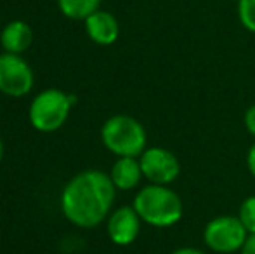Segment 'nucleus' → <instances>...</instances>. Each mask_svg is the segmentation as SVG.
<instances>
[{
  "mask_svg": "<svg viewBox=\"0 0 255 254\" xmlns=\"http://www.w3.org/2000/svg\"><path fill=\"white\" fill-rule=\"evenodd\" d=\"M135 213L142 223L154 228H170L184 216L182 199L170 187L165 185H146L134 197Z\"/></svg>",
  "mask_w": 255,
  "mask_h": 254,
  "instance_id": "2",
  "label": "nucleus"
},
{
  "mask_svg": "<svg viewBox=\"0 0 255 254\" xmlns=\"http://www.w3.org/2000/svg\"><path fill=\"white\" fill-rule=\"evenodd\" d=\"M247 167H249V173L255 178V143L249 148L247 153Z\"/></svg>",
  "mask_w": 255,
  "mask_h": 254,
  "instance_id": "16",
  "label": "nucleus"
},
{
  "mask_svg": "<svg viewBox=\"0 0 255 254\" xmlns=\"http://www.w3.org/2000/svg\"><path fill=\"white\" fill-rule=\"evenodd\" d=\"M117 188L110 174L85 169L75 174L61 192V213L78 228H96L111 214Z\"/></svg>",
  "mask_w": 255,
  "mask_h": 254,
  "instance_id": "1",
  "label": "nucleus"
},
{
  "mask_svg": "<svg viewBox=\"0 0 255 254\" xmlns=\"http://www.w3.org/2000/svg\"><path fill=\"white\" fill-rule=\"evenodd\" d=\"M108 174H110L115 188L124 192L137 188L141 180L144 178L139 157H117Z\"/></svg>",
  "mask_w": 255,
  "mask_h": 254,
  "instance_id": "11",
  "label": "nucleus"
},
{
  "mask_svg": "<svg viewBox=\"0 0 255 254\" xmlns=\"http://www.w3.org/2000/svg\"><path fill=\"white\" fill-rule=\"evenodd\" d=\"M238 218L243 223L245 230L249 232V235L255 234V195L247 197L242 202L238 211Z\"/></svg>",
  "mask_w": 255,
  "mask_h": 254,
  "instance_id": "13",
  "label": "nucleus"
},
{
  "mask_svg": "<svg viewBox=\"0 0 255 254\" xmlns=\"http://www.w3.org/2000/svg\"><path fill=\"white\" fill-rule=\"evenodd\" d=\"M142 176L151 185H165L170 187L181 174V162L174 152L161 146H151L139 157Z\"/></svg>",
  "mask_w": 255,
  "mask_h": 254,
  "instance_id": "7",
  "label": "nucleus"
},
{
  "mask_svg": "<svg viewBox=\"0 0 255 254\" xmlns=\"http://www.w3.org/2000/svg\"><path fill=\"white\" fill-rule=\"evenodd\" d=\"M245 127L249 131V134L255 138V105H252L245 112Z\"/></svg>",
  "mask_w": 255,
  "mask_h": 254,
  "instance_id": "15",
  "label": "nucleus"
},
{
  "mask_svg": "<svg viewBox=\"0 0 255 254\" xmlns=\"http://www.w3.org/2000/svg\"><path fill=\"white\" fill-rule=\"evenodd\" d=\"M170 254H207V253L200 251V249H196V248H179V249H175V251H172Z\"/></svg>",
  "mask_w": 255,
  "mask_h": 254,
  "instance_id": "18",
  "label": "nucleus"
},
{
  "mask_svg": "<svg viewBox=\"0 0 255 254\" xmlns=\"http://www.w3.org/2000/svg\"><path fill=\"white\" fill-rule=\"evenodd\" d=\"M240 23L250 33H255V0H238Z\"/></svg>",
  "mask_w": 255,
  "mask_h": 254,
  "instance_id": "14",
  "label": "nucleus"
},
{
  "mask_svg": "<svg viewBox=\"0 0 255 254\" xmlns=\"http://www.w3.org/2000/svg\"><path fill=\"white\" fill-rule=\"evenodd\" d=\"M249 239L238 216H217L205 225L203 242L210 251L217 254H233L242 251Z\"/></svg>",
  "mask_w": 255,
  "mask_h": 254,
  "instance_id": "5",
  "label": "nucleus"
},
{
  "mask_svg": "<svg viewBox=\"0 0 255 254\" xmlns=\"http://www.w3.org/2000/svg\"><path fill=\"white\" fill-rule=\"evenodd\" d=\"M242 254H255V234L254 235H249V239H247L245 246L242 248Z\"/></svg>",
  "mask_w": 255,
  "mask_h": 254,
  "instance_id": "17",
  "label": "nucleus"
},
{
  "mask_svg": "<svg viewBox=\"0 0 255 254\" xmlns=\"http://www.w3.org/2000/svg\"><path fill=\"white\" fill-rule=\"evenodd\" d=\"M35 85V75L26 59L19 54H0V92L9 98H23Z\"/></svg>",
  "mask_w": 255,
  "mask_h": 254,
  "instance_id": "6",
  "label": "nucleus"
},
{
  "mask_svg": "<svg viewBox=\"0 0 255 254\" xmlns=\"http://www.w3.org/2000/svg\"><path fill=\"white\" fill-rule=\"evenodd\" d=\"M2 159H3V141L0 138V162H2Z\"/></svg>",
  "mask_w": 255,
  "mask_h": 254,
  "instance_id": "19",
  "label": "nucleus"
},
{
  "mask_svg": "<svg viewBox=\"0 0 255 254\" xmlns=\"http://www.w3.org/2000/svg\"><path fill=\"white\" fill-rule=\"evenodd\" d=\"M87 37L98 45H111L120 37V24L118 19L108 10H96L92 16L84 21Z\"/></svg>",
  "mask_w": 255,
  "mask_h": 254,
  "instance_id": "9",
  "label": "nucleus"
},
{
  "mask_svg": "<svg viewBox=\"0 0 255 254\" xmlns=\"http://www.w3.org/2000/svg\"><path fill=\"white\" fill-rule=\"evenodd\" d=\"M101 141L104 148L117 157H141L146 150L148 134L137 119L117 113L103 124Z\"/></svg>",
  "mask_w": 255,
  "mask_h": 254,
  "instance_id": "3",
  "label": "nucleus"
},
{
  "mask_svg": "<svg viewBox=\"0 0 255 254\" xmlns=\"http://www.w3.org/2000/svg\"><path fill=\"white\" fill-rule=\"evenodd\" d=\"M77 105V96L61 89H44L30 103L28 119L35 131L56 132L66 124L71 108Z\"/></svg>",
  "mask_w": 255,
  "mask_h": 254,
  "instance_id": "4",
  "label": "nucleus"
},
{
  "mask_svg": "<svg viewBox=\"0 0 255 254\" xmlns=\"http://www.w3.org/2000/svg\"><path fill=\"white\" fill-rule=\"evenodd\" d=\"M33 42V30L23 19H14L7 23L0 31V45L3 52L9 54H23L30 49Z\"/></svg>",
  "mask_w": 255,
  "mask_h": 254,
  "instance_id": "10",
  "label": "nucleus"
},
{
  "mask_svg": "<svg viewBox=\"0 0 255 254\" xmlns=\"http://www.w3.org/2000/svg\"><path fill=\"white\" fill-rule=\"evenodd\" d=\"M101 2L103 0H57V7L68 19L85 21L96 10L101 9Z\"/></svg>",
  "mask_w": 255,
  "mask_h": 254,
  "instance_id": "12",
  "label": "nucleus"
},
{
  "mask_svg": "<svg viewBox=\"0 0 255 254\" xmlns=\"http://www.w3.org/2000/svg\"><path fill=\"white\" fill-rule=\"evenodd\" d=\"M141 223L142 220L135 213L134 206H122L108 216V237L115 246H130L139 237Z\"/></svg>",
  "mask_w": 255,
  "mask_h": 254,
  "instance_id": "8",
  "label": "nucleus"
}]
</instances>
